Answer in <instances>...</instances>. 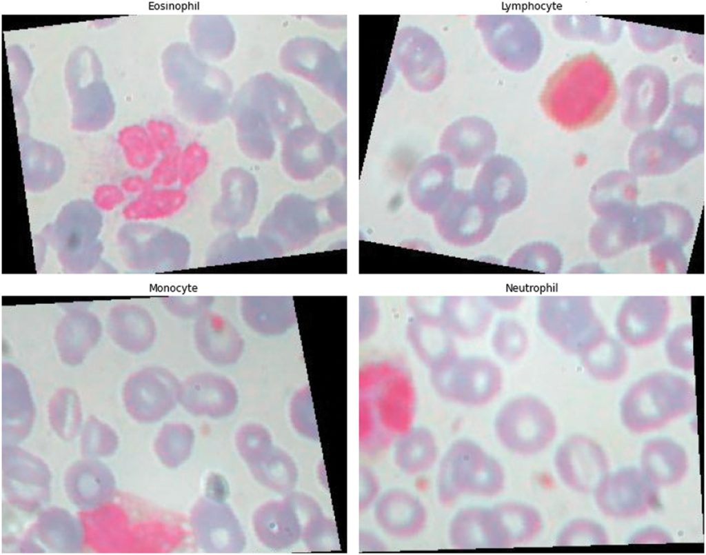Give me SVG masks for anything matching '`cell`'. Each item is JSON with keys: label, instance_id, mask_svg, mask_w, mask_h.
<instances>
[{"label": "cell", "instance_id": "cell-1", "mask_svg": "<svg viewBox=\"0 0 706 555\" xmlns=\"http://www.w3.org/2000/svg\"><path fill=\"white\" fill-rule=\"evenodd\" d=\"M616 86L607 66L594 54L576 57L549 79L542 96L548 116L568 129H578L603 119L613 107Z\"/></svg>", "mask_w": 706, "mask_h": 555}, {"label": "cell", "instance_id": "cell-2", "mask_svg": "<svg viewBox=\"0 0 706 555\" xmlns=\"http://www.w3.org/2000/svg\"><path fill=\"white\" fill-rule=\"evenodd\" d=\"M505 482V470L497 458L476 441L458 438L438 460L436 496L444 506L465 496L491 498L503 492Z\"/></svg>", "mask_w": 706, "mask_h": 555}, {"label": "cell", "instance_id": "cell-3", "mask_svg": "<svg viewBox=\"0 0 706 555\" xmlns=\"http://www.w3.org/2000/svg\"><path fill=\"white\" fill-rule=\"evenodd\" d=\"M556 430L555 420L549 409L532 398L516 399L505 405L494 425L500 445L520 456L541 453L553 441Z\"/></svg>", "mask_w": 706, "mask_h": 555}, {"label": "cell", "instance_id": "cell-4", "mask_svg": "<svg viewBox=\"0 0 706 555\" xmlns=\"http://www.w3.org/2000/svg\"><path fill=\"white\" fill-rule=\"evenodd\" d=\"M322 512L319 503L309 495L293 492L281 500L261 505L254 514V528L266 547L283 549L302 538L305 524Z\"/></svg>", "mask_w": 706, "mask_h": 555}, {"label": "cell", "instance_id": "cell-5", "mask_svg": "<svg viewBox=\"0 0 706 555\" xmlns=\"http://www.w3.org/2000/svg\"><path fill=\"white\" fill-rule=\"evenodd\" d=\"M192 527L198 544L206 552H241L245 536L232 512L223 503L202 500L192 514Z\"/></svg>", "mask_w": 706, "mask_h": 555}, {"label": "cell", "instance_id": "cell-6", "mask_svg": "<svg viewBox=\"0 0 706 555\" xmlns=\"http://www.w3.org/2000/svg\"><path fill=\"white\" fill-rule=\"evenodd\" d=\"M374 517L383 532L397 539L417 536L428 521L423 503L413 493L401 488L390 489L376 499Z\"/></svg>", "mask_w": 706, "mask_h": 555}, {"label": "cell", "instance_id": "cell-7", "mask_svg": "<svg viewBox=\"0 0 706 555\" xmlns=\"http://www.w3.org/2000/svg\"><path fill=\"white\" fill-rule=\"evenodd\" d=\"M500 548L526 545L541 534L543 522L532 505L521 501L501 502L491 507Z\"/></svg>", "mask_w": 706, "mask_h": 555}, {"label": "cell", "instance_id": "cell-8", "mask_svg": "<svg viewBox=\"0 0 706 555\" xmlns=\"http://www.w3.org/2000/svg\"><path fill=\"white\" fill-rule=\"evenodd\" d=\"M447 538L457 549L497 548L490 507L473 505L458 510L450 521Z\"/></svg>", "mask_w": 706, "mask_h": 555}, {"label": "cell", "instance_id": "cell-9", "mask_svg": "<svg viewBox=\"0 0 706 555\" xmlns=\"http://www.w3.org/2000/svg\"><path fill=\"white\" fill-rule=\"evenodd\" d=\"M439 460L437 441L428 429L417 427L403 433L394 447L397 468L408 475L430 470Z\"/></svg>", "mask_w": 706, "mask_h": 555}, {"label": "cell", "instance_id": "cell-10", "mask_svg": "<svg viewBox=\"0 0 706 555\" xmlns=\"http://www.w3.org/2000/svg\"><path fill=\"white\" fill-rule=\"evenodd\" d=\"M186 189L153 188L127 203L123 216L130 221H153L171 218L181 212L188 203Z\"/></svg>", "mask_w": 706, "mask_h": 555}, {"label": "cell", "instance_id": "cell-11", "mask_svg": "<svg viewBox=\"0 0 706 555\" xmlns=\"http://www.w3.org/2000/svg\"><path fill=\"white\" fill-rule=\"evenodd\" d=\"M248 466L259 482L275 492L288 495L297 483L298 469L295 462L285 452L274 447Z\"/></svg>", "mask_w": 706, "mask_h": 555}, {"label": "cell", "instance_id": "cell-12", "mask_svg": "<svg viewBox=\"0 0 706 555\" xmlns=\"http://www.w3.org/2000/svg\"><path fill=\"white\" fill-rule=\"evenodd\" d=\"M162 432L158 441L159 455L165 465L176 467L189 456L194 443L193 432L185 425Z\"/></svg>", "mask_w": 706, "mask_h": 555}, {"label": "cell", "instance_id": "cell-13", "mask_svg": "<svg viewBox=\"0 0 706 555\" xmlns=\"http://www.w3.org/2000/svg\"><path fill=\"white\" fill-rule=\"evenodd\" d=\"M210 161V153L202 143L187 144L181 152L179 186L187 189L193 185L205 174Z\"/></svg>", "mask_w": 706, "mask_h": 555}, {"label": "cell", "instance_id": "cell-14", "mask_svg": "<svg viewBox=\"0 0 706 555\" xmlns=\"http://www.w3.org/2000/svg\"><path fill=\"white\" fill-rule=\"evenodd\" d=\"M301 539L312 551H330L338 547L334 523L322 513L312 518L305 525Z\"/></svg>", "mask_w": 706, "mask_h": 555}, {"label": "cell", "instance_id": "cell-15", "mask_svg": "<svg viewBox=\"0 0 706 555\" xmlns=\"http://www.w3.org/2000/svg\"><path fill=\"white\" fill-rule=\"evenodd\" d=\"M181 149L176 148L162 154L150 169L149 180L154 188H170L179 186Z\"/></svg>", "mask_w": 706, "mask_h": 555}, {"label": "cell", "instance_id": "cell-16", "mask_svg": "<svg viewBox=\"0 0 706 555\" xmlns=\"http://www.w3.org/2000/svg\"><path fill=\"white\" fill-rule=\"evenodd\" d=\"M158 154L150 137L141 136L125 145L126 162L137 171L151 169L158 159Z\"/></svg>", "mask_w": 706, "mask_h": 555}, {"label": "cell", "instance_id": "cell-17", "mask_svg": "<svg viewBox=\"0 0 706 555\" xmlns=\"http://www.w3.org/2000/svg\"><path fill=\"white\" fill-rule=\"evenodd\" d=\"M236 444L239 454L248 464L272 447L269 433L256 427L239 432Z\"/></svg>", "mask_w": 706, "mask_h": 555}, {"label": "cell", "instance_id": "cell-18", "mask_svg": "<svg viewBox=\"0 0 706 555\" xmlns=\"http://www.w3.org/2000/svg\"><path fill=\"white\" fill-rule=\"evenodd\" d=\"M125 193L121 187L114 184L99 185L93 193V202L97 208L104 212H110L122 205Z\"/></svg>", "mask_w": 706, "mask_h": 555}, {"label": "cell", "instance_id": "cell-19", "mask_svg": "<svg viewBox=\"0 0 706 555\" xmlns=\"http://www.w3.org/2000/svg\"><path fill=\"white\" fill-rule=\"evenodd\" d=\"M360 509L365 510L376 501L379 490L376 476L366 467H360Z\"/></svg>", "mask_w": 706, "mask_h": 555}, {"label": "cell", "instance_id": "cell-20", "mask_svg": "<svg viewBox=\"0 0 706 555\" xmlns=\"http://www.w3.org/2000/svg\"><path fill=\"white\" fill-rule=\"evenodd\" d=\"M150 139L159 153L162 154L178 147L177 132L174 126L168 123H159Z\"/></svg>", "mask_w": 706, "mask_h": 555}, {"label": "cell", "instance_id": "cell-21", "mask_svg": "<svg viewBox=\"0 0 706 555\" xmlns=\"http://www.w3.org/2000/svg\"><path fill=\"white\" fill-rule=\"evenodd\" d=\"M121 188L125 193L137 197L148 192L154 187L149 178L141 174H134L124 178L121 183Z\"/></svg>", "mask_w": 706, "mask_h": 555}, {"label": "cell", "instance_id": "cell-22", "mask_svg": "<svg viewBox=\"0 0 706 555\" xmlns=\"http://www.w3.org/2000/svg\"><path fill=\"white\" fill-rule=\"evenodd\" d=\"M361 538H362L360 541L361 543L364 544V549L381 550V548H383V545L381 544V542L378 541V539L376 538L374 536L370 534L364 533L363 537L361 535Z\"/></svg>", "mask_w": 706, "mask_h": 555}]
</instances>
